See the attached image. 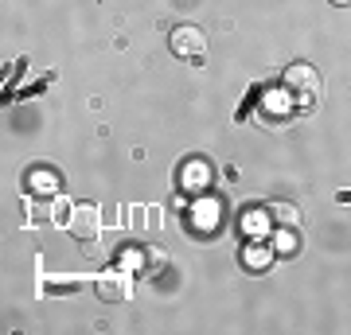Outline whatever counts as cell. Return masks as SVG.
Listing matches in <instances>:
<instances>
[{
  "mask_svg": "<svg viewBox=\"0 0 351 335\" xmlns=\"http://www.w3.org/2000/svg\"><path fill=\"white\" fill-rule=\"evenodd\" d=\"M285 90L297 101H316L324 94V78H320V71H316L313 62H293L285 71Z\"/></svg>",
  "mask_w": 351,
  "mask_h": 335,
  "instance_id": "obj_1",
  "label": "cell"
},
{
  "mask_svg": "<svg viewBox=\"0 0 351 335\" xmlns=\"http://www.w3.org/2000/svg\"><path fill=\"white\" fill-rule=\"evenodd\" d=\"M168 47H172L176 59L199 62L203 55H207V32H203V27H195V24H180V27H172Z\"/></svg>",
  "mask_w": 351,
  "mask_h": 335,
  "instance_id": "obj_2",
  "label": "cell"
},
{
  "mask_svg": "<svg viewBox=\"0 0 351 335\" xmlns=\"http://www.w3.org/2000/svg\"><path fill=\"white\" fill-rule=\"evenodd\" d=\"M180 187L191 191V195H207V191L219 187V168L207 156H195V160H188L180 168Z\"/></svg>",
  "mask_w": 351,
  "mask_h": 335,
  "instance_id": "obj_3",
  "label": "cell"
},
{
  "mask_svg": "<svg viewBox=\"0 0 351 335\" xmlns=\"http://www.w3.org/2000/svg\"><path fill=\"white\" fill-rule=\"evenodd\" d=\"M133 277L121 273V269H106V273L98 277V285H94V293H98V300H106V304H125L129 297H133Z\"/></svg>",
  "mask_w": 351,
  "mask_h": 335,
  "instance_id": "obj_4",
  "label": "cell"
},
{
  "mask_svg": "<svg viewBox=\"0 0 351 335\" xmlns=\"http://www.w3.org/2000/svg\"><path fill=\"white\" fill-rule=\"evenodd\" d=\"M66 226H71V234L78 242H94L101 234V211L94 203H78L75 211H71V219H66Z\"/></svg>",
  "mask_w": 351,
  "mask_h": 335,
  "instance_id": "obj_5",
  "label": "cell"
},
{
  "mask_svg": "<svg viewBox=\"0 0 351 335\" xmlns=\"http://www.w3.org/2000/svg\"><path fill=\"white\" fill-rule=\"evenodd\" d=\"M27 187H32L36 195H55V187H59V175L51 172V168H36V172L27 175Z\"/></svg>",
  "mask_w": 351,
  "mask_h": 335,
  "instance_id": "obj_6",
  "label": "cell"
},
{
  "mask_svg": "<svg viewBox=\"0 0 351 335\" xmlns=\"http://www.w3.org/2000/svg\"><path fill=\"white\" fill-rule=\"evenodd\" d=\"M269 214H274L277 226H301V211H297L293 203H274V207H269Z\"/></svg>",
  "mask_w": 351,
  "mask_h": 335,
  "instance_id": "obj_7",
  "label": "cell"
},
{
  "mask_svg": "<svg viewBox=\"0 0 351 335\" xmlns=\"http://www.w3.org/2000/svg\"><path fill=\"white\" fill-rule=\"evenodd\" d=\"M297 226H289V234H277V253H297Z\"/></svg>",
  "mask_w": 351,
  "mask_h": 335,
  "instance_id": "obj_8",
  "label": "cell"
},
{
  "mask_svg": "<svg viewBox=\"0 0 351 335\" xmlns=\"http://www.w3.org/2000/svg\"><path fill=\"white\" fill-rule=\"evenodd\" d=\"M332 4H351V0H332Z\"/></svg>",
  "mask_w": 351,
  "mask_h": 335,
  "instance_id": "obj_9",
  "label": "cell"
}]
</instances>
